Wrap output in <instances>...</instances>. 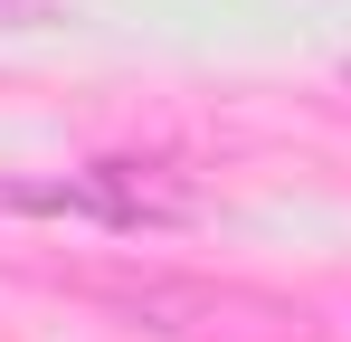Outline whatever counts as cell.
<instances>
[{
  "label": "cell",
  "mask_w": 351,
  "mask_h": 342,
  "mask_svg": "<svg viewBox=\"0 0 351 342\" xmlns=\"http://www.w3.org/2000/svg\"><path fill=\"white\" fill-rule=\"evenodd\" d=\"M0 209L95 219V228H162V219H190V181H171L162 162H86L66 181H0Z\"/></svg>",
  "instance_id": "cell-1"
}]
</instances>
